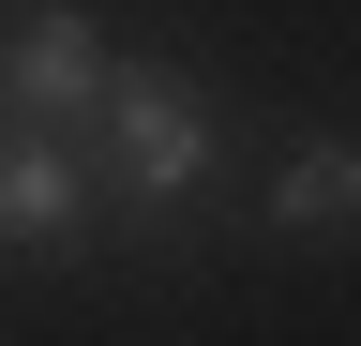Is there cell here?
<instances>
[{"mask_svg": "<svg viewBox=\"0 0 361 346\" xmlns=\"http://www.w3.org/2000/svg\"><path fill=\"white\" fill-rule=\"evenodd\" d=\"M121 106V46L106 16H75V0H0V121H30V136H106Z\"/></svg>", "mask_w": 361, "mask_h": 346, "instance_id": "obj_1", "label": "cell"}, {"mask_svg": "<svg viewBox=\"0 0 361 346\" xmlns=\"http://www.w3.org/2000/svg\"><path fill=\"white\" fill-rule=\"evenodd\" d=\"M211 106L180 91L166 61H121V106H106V136H90V166H106V211H180L211 181Z\"/></svg>", "mask_w": 361, "mask_h": 346, "instance_id": "obj_2", "label": "cell"}, {"mask_svg": "<svg viewBox=\"0 0 361 346\" xmlns=\"http://www.w3.org/2000/svg\"><path fill=\"white\" fill-rule=\"evenodd\" d=\"M106 226V166L75 136H30V121H0V256H75Z\"/></svg>", "mask_w": 361, "mask_h": 346, "instance_id": "obj_3", "label": "cell"}, {"mask_svg": "<svg viewBox=\"0 0 361 346\" xmlns=\"http://www.w3.org/2000/svg\"><path fill=\"white\" fill-rule=\"evenodd\" d=\"M271 226H286V241H346L361 226V151L346 136H301L286 181H271Z\"/></svg>", "mask_w": 361, "mask_h": 346, "instance_id": "obj_4", "label": "cell"}]
</instances>
